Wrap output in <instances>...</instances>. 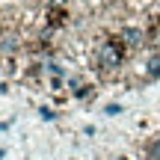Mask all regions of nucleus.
I'll return each instance as SVG.
<instances>
[{"label":"nucleus","mask_w":160,"mask_h":160,"mask_svg":"<svg viewBox=\"0 0 160 160\" xmlns=\"http://www.w3.org/2000/svg\"><path fill=\"white\" fill-rule=\"evenodd\" d=\"M128 53H131V51H128L125 42L119 39V33H116V36H107L104 42H98V45H95V53H92L98 74H104V77L116 74V71L122 68V62L128 59Z\"/></svg>","instance_id":"nucleus-1"},{"label":"nucleus","mask_w":160,"mask_h":160,"mask_svg":"<svg viewBox=\"0 0 160 160\" xmlns=\"http://www.w3.org/2000/svg\"><path fill=\"white\" fill-rule=\"evenodd\" d=\"M119 39L125 42L128 51H137V48L145 45V30H139V27H125V30H119Z\"/></svg>","instance_id":"nucleus-2"},{"label":"nucleus","mask_w":160,"mask_h":160,"mask_svg":"<svg viewBox=\"0 0 160 160\" xmlns=\"http://www.w3.org/2000/svg\"><path fill=\"white\" fill-rule=\"evenodd\" d=\"M148 160H160V137L151 139V145H148Z\"/></svg>","instance_id":"nucleus-3"}]
</instances>
